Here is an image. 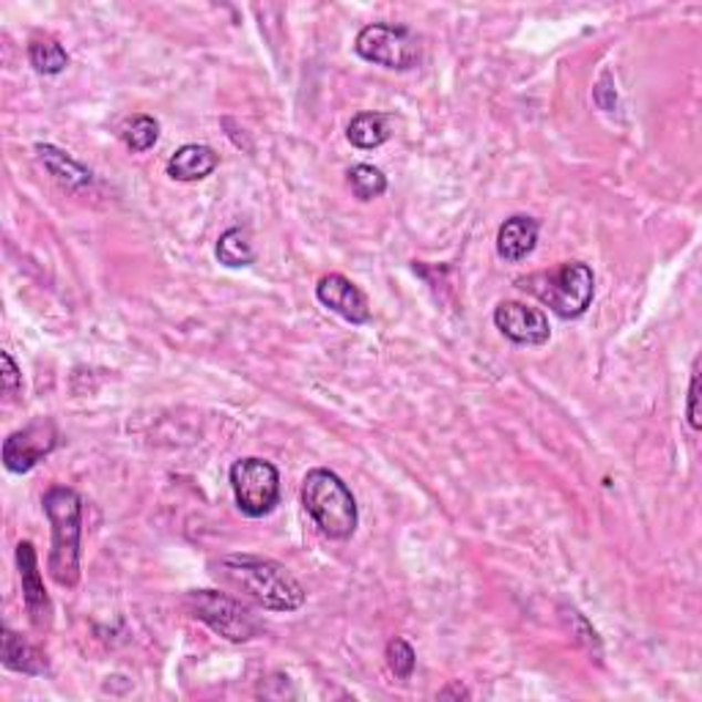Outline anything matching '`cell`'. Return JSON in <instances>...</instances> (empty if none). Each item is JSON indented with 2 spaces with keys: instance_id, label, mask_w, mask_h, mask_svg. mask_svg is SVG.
Masks as SVG:
<instances>
[{
  "instance_id": "1",
  "label": "cell",
  "mask_w": 702,
  "mask_h": 702,
  "mask_svg": "<svg viewBox=\"0 0 702 702\" xmlns=\"http://www.w3.org/2000/svg\"><path fill=\"white\" fill-rule=\"evenodd\" d=\"M223 579L250 596L272 612H293L304 603V587L291 577L289 568L269 557L228 555L220 560Z\"/></svg>"
},
{
  "instance_id": "2",
  "label": "cell",
  "mask_w": 702,
  "mask_h": 702,
  "mask_svg": "<svg viewBox=\"0 0 702 702\" xmlns=\"http://www.w3.org/2000/svg\"><path fill=\"white\" fill-rule=\"evenodd\" d=\"M44 514L53 525V551H50V577L61 587L80 582V525H83V499L74 488L53 486L42 499Z\"/></svg>"
},
{
  "instance_id": "3",
  "label": "cell",
  "mask_w": 702,
  "mask_h": 702,
  "mask_svg": "<svg viewBox=\"0 0 702 702\" xmlns=\"http://www.w3.org/2000/svg\"><path fill=\"white\" fill-rule=\"evenodd\" d=\"M302 505L327 538L347 540L354 535L360 522L357 499L335 472L310 469L302 481Z\"/></svg>"
},
{
  "instance_id": "4",
  "label": "cell",
  "mask_w": 702,
  "mask_h": 702,
  "mask_svg": "<svg viewBox=\"0 0 702 702\" xmlns=\"http://www.w3.org/2000/svg\"><path fill=\"white\" fill-rule=\"evenodd\" d=\"M519 289L533 293L544 304H549L560 319H579L587 313L596 293V278L592 269L582 261L560 264L551 272H535L529 278L516 280Z\"/></svg>"
},
{
  "instance_id": "5",
  "label": "cell",
  "mask_w": 702,
  "mask_h": 702,
  "mask_svg": "<svg viewBox=\"0 0 702 702\" xmlns=\"http://www.w3.org/2000/svg\"><path fill=\"white\" fill-rule=\"evenodd\" d=\"M184 603H187L195 620L206 623L215 634L231 642H250L264 631V623L256 618V612L228 592L193 590L184 598Z\"/></svg>"
},
{
  "instance_id": "6",
  "label": "cell",
  "mask_w": 702,
  "mask_h": 702,
  "mask_svg": "<svg viewBox=\"0 0 702 702\" xmlns=\"http://www.w3.org/2000/svg\"><path fill=\"white\" fill-rule=\"evenodd\" d=\"M354 50L360 59L384 69H395V72H406L420 61L417 37L410 28L390 25V22H373V25L362 28L354 39Z\"/></svg>"
},
{
  "instance_id": "7",
  "label": "cell",
  "mask_w": 702,
  "mask_h": 702,
  "mask_svg": "<svg viewBox=\"0 0 702 702\" xmlns=\"http://www.w3.org/2000/svg\"><path fill=\"white\" fill-rule=\"evenodd\" d=\"M231 488L241 514L261 519L272 514L280 499V472L264 458H239L231 467Z\"/></svg>"
},
{
  "instance_id": "8",
  "label": "cell",
  "mask_w": 702,
  "mask_h": 702,
  "mask_svg": "<svg viewBox=\"0 0 702 702\" xmlns=\"http://www.w3.org/2000/svg\"><path fill=\"white\" fill-rule=\"evenodd\" d=\"M59 445V431H55L53 420H37V423L25 425L22 431L6 436L3 442V467L14 475H25L42 462L44 456L55 451Z\"/></svg>"
},
{
  "instance_id": "9",
  "label": "cell",
  "mask_w": 702,
  "mask_h": 702,
  "mask_svg": "<svg viewBox=\"0 0 702 702\" xmlns=\"http://www.w3.org/2000/svg\"><path fill=\"white\" fill-rule=\"evenodd\" d=\"M494 324L516 347H544L551 338L549 319L544 310L525 302H503L494 310Z\"/></svg>"
},
{
  "instance_id": "10",
  "label": "cell",
  "mask_w": 702,
  "mask_h": 702,
  "mask_svg": "<svg viewBox=\"0 0 702 702\" xmlns=\"http://www.w3.org/2000/svg\"><path fill=\"white\" fill-rule=\"evenodd\" d=\"M17 568H20V582H22V601H25L28 615H31V623L39 631L50 629V620H53V603H50L48 590H44L42 574H39L37 562V549H33L31 540H22L17 546Z\"/></svg>"
},
{
  "instance_id": "11",
  "label": "cell",
  "mask_w": 702,
  "mask_h": 702,
  "mask_svg": "<svg viewBox=\"0 0 702 702\" xmlns=\"http://www.w3.org/2000/svg\"><path fill=\"white\" fill-rule=\"evenodd\" d=\"M316 297H319L324 308H330L332 313L351 321V324H365L371 319V304H368L365 293L343 275H324L319 286H316Z\"/></svg>"
},
{
  "instance_id": "12",
  "label": "cell",
  "mask_w": 702,
  "mask_h": 702,
  "mask_svg": "<svg viewBox=\"0 0 702 702\" xmlns=\"http://www.w3.org/2000/svg\"><path fill=\"white\" fill-rule=\"evenodd\" d=\"M538 220L527 215H514L503 223L497 234V252L499 258L505 261L516 264V261H525L529 252L535 250L538 245Z\"/></svg>"
},
{
  "instance_id": "13",
  "label": "cell",
  "mask_w": 702,
  "mask_h": 702,
  "mask_svg": "<svg viewBox=\"0 0 702 702\" xmlns=\"http://www.w3.org/2000/svg\"><path fill=\"white\" fill-rule=\"evenodd\" d=\"M220 165L215 148L204 146V143H187L182 146L174 157L168 159V176L176 182H200Z\"/></svg>"
},
{
  "instance_id": "14",
  "label": "cell",
  "mask_w": 702,
  "mask_h": 702,
  "mask_svg": "<svg viewBox=\"0 0 702 702\" xmlns=\"http://www.w3.org/2000/svg\"><path fill=\"white\" fill-rule=\"evenodd\" d=\"M37 154L39 159H42L44 168H48V174L53 176L59 184H63L66 189L89 187V184L94 182V174H91L89 168H83L78 159H72L66 152L50 146V143H39Z\"/></svg>"
},
{
  "instance_id": "15",
  "label": "cell",
  "mask_w": 702,
  "mask_h": 702,
  "mask_svg": "<svg viewBox=\"0 0 702 702\" xmlns=\"http://www.w3.org/2000/svg\"><path fill=\"white\" fill-rule=\"evenodd\" d=\"M0 655H3L6 670L25 672V675H44L48 672V659L11 629H3V650H0Z\"/></svg>"
},
{
  "instance_id": "16",
  "label": "cell",
  "mask_w": 702,
  "mask_h": 702,
  "mask_svg": "<svg viewBox=\"0 0 702 702\" xmlns=\"http://www.w3.org/2000/svg\"><path fill=\"white\" fill-rule=\"evenodd\" d=\"M347 137L357 148H379L390 137V121L384 113H357L351 118Z\"/></svg>"
},
{
  "instance_id": "17",
  "label": "cell",
  "mask_w": 702,
  "mask_h": 702,
  "mask_svg": "<svg viewBox=\"0 0 702 702\" xmlns=\"http://www.w3.org/2000/svg\"><path fill=\"white\" fill-rule=\"evenodd\" d=\"M217 258H220V264H226V267L231 269L250 267V264L256 261V250H252L250 234L239 226L228 228V231L217 239Z\"/></svg>"
},
{
  "instance_id": "18",
  "label": "cell",
  "mask_w": 702,
  "mask_h": 702,
  "mask_svg": "<svg viewBox=\"0 0 702 702\" xmlns=\"http://www.w3.org/2000/svg\"><path fill=\"white\" fill-rule=\"evenodd\" d=\"M28 61L39 74H61L69 66L66 50L55 39H33L28 44Z\"/></svg>"
},
{
  "instance_id": "19",
  "label": "cell",
  "mask_w": 702,
  "mask_h": 702,
  "mask_svg": "<svg viewBox=\"0 0 702 702\" xmlns=\"http://www.w3.org/2000/svg\"><path fill=\"white\" fill-rule=\"evenodd\" d=\"M349 187L354 193V198L360 200L382 198L388 193V176L379 168H373V165H354L349 171Z\"/></svg>"
},
{
  "instance_id": "20",
  "label": "cell",
  "mask_w": 702,
  "mask_h": 702,
  "mask_svg": "<svg viewBox=\"0 0 702 702\" xmlns=\"http://www.w3.org/2000/svg\"><path fill=\"white\" fill-rule=\"evenodd\" d=\"M121 137H124L126 148L135 154H143L148 152V148L157 146L159 141V124L154 121L152 116H135L130 121V124L124 126V132H121Z\"/></svg>"
},
{
  "instance_id": "21",
  "label": "cell",
  "mask_w": 702,
  "mask_h": 702,
  "mask_svg": "<svg viewBox=\"0 0 702 702\" xmlns=\"http://www.w3.org/2000/svg\"><path fill=\"white\" fill-rule=\"evenodd\" d=\"M414 661H417V655H414V648L410 642L401 640V637H395V640L388 642V664L395 678H401V681L412 678Z\"/></svg>"
},
{
  "instance_id": "22",
  "label": "cell",
  "mask_w": 702,
  "mask_h": 702,
  "mask_svg": "<svg viewBox=\"0 0 702 702\" xmlns=\"http://www.w3.org/2000/svg\"><path fill=\"white\" fill-rule=\"evenodd\" d=\"M0 362H3V373H0V376H3V393L9 395L11 401L20 399L22 376H20V368H17L14 357H11L9 351H3V354H0Z\"/></svg>"
},
{
  "instance_id": "23",
  "label": "cell",
  "mask_w": 702,
  "mask_h": 702,
  "mask_svg": "<svg viewBox=\"0 0 702 702\" xmlns=\"http://www.w3.org/2000/svg\"><path fill=\"white\" fill-rule=\"evenodd\" d=\"M686 417L689 425L694 431L702 429V420H700V360L694 362V371H692V384H689V406H686Z\"/></svg>"
},
{
  "instance_id": "24",
  "label": "cell",
  "mask_w": 702,
  "mask_h": 702,
  "mask_svg": "<svg viewBox=\"0 0 702 702\" xmlns=\"http://www.w3.org/2000/svg\"><path fill=\"white\" fill-rule=\"evenodd\" d=\"M592 100H596V105L601 107V111H612L615 105H618V94H615V85H612V74L603 72L601 83L592 89Z\"/></svg>"
},
{
  "instance_id": "25",
  "label": "cell",
  "mask_w": 702,
  "mask_h": 702,
  "mask_svg": "<svg viewBox=\"0 0 702 702\" xmlns=\"http://www.w3.org/2000/svg\"><path fill=\"white\" fill-rule=\"evenodd\" d=\"M440 698H442V700H447V698H456V700H467V698H469V692H467V689H464V686H462V683H451V686H447V689H442V692H440Z\"/></svg>"
}]
</instances>
